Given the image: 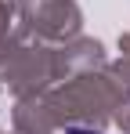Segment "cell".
Instances as JSON below:
<instances>
[{
    "label": "cell",
    "mask_w": 130,
    "mask_h": 134,
    "mask_svg": "<svg viewBox=\"0 0 130 134\" xmlns=\"http://www.w3.org/2000/svg\"><path fill=\"white\" fill-rule=\"evenodd\" d=\"M69 134H101V131H90V127H76V131H69Z\"/></svg>",
    "instance_id": "obj_1"
}]
</instances>
